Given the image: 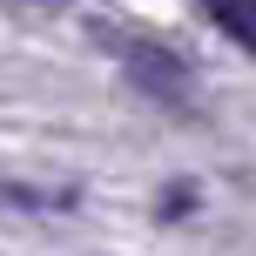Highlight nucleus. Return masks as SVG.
I'll return each mask as SVG.
<instances>
[{
  "mask_svg": "<svg viewBox=\"0 0 256 256\" xmlns=\"http://www.w3.org/2000/svg\"><path fill=\"white\" fill-rule=\"evenodd\" d=\"M135 74L148 81V88H162V94H182V88H189V74L176 68V54H135Z\"/></svg>",
  "mask_w": 256,
  "mask_h": 256,
  "instance_id": "2",
  "label": "nucleus"
},
{
  "mask_svg": "<svg viewBox=\"0 0 256 256\" xmlns=\"http://www.w3.org/2000/svg\"><path fill=\"white\" fill-rule=\"evenodd\" d=\"M20 7H68V0H20Z\"/></svg>",
  "mask_w": 256,
  "mask_h": 256,
  "instance_id": "3",
  "label": "nucleus"
},
{
  "mask_svg": "<svg viewBox=\"0 0 256 256\" xmlns=\"http://www.w3.org/2000/svg\"><path fill=\"white\" fill-rule=\"evenodd\" d=\"M202 14L236 40V48H250V54H256V0H202Z\"/></svg>",
  "mask_w": 256,
  "mask_h": 256,
  "instance_id": "1",
  "label": "nucleus"
}]
</instances>
